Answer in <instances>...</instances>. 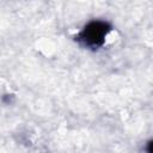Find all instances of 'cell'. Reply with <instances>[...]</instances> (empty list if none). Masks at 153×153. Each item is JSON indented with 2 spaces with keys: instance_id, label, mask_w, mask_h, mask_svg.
Segmentation results:
<instances>
[{
  "instance_id": "6da1fadb",
  "label": "cell",
  "mask_w": 153,
  "mask_h": 153,
  "mask_svg": "<svg viewBox=\"0 0 153 153\" xmlns=\"http://www.w3.org/2000/svg\"><path fill=\"white\" fill-rule=\"evenodd\" d=\"M112 27L106 20H100V19H94L88 22L75 36L76 41L82 44L84 47L88 49H98L102 48L109 33L111 32Z\"/></svg>"
}]
</instances>
